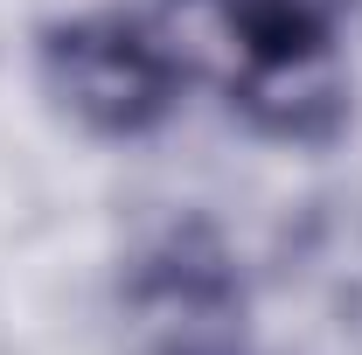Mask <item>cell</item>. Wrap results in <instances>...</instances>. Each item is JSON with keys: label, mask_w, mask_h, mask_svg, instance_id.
<instances>
[{"label": "cell", "mask_w": 362, "mask_h": 355, "mask_svg": "<svg viewBox=\"0 0 362 355\" xmlns=\"http://www.w3.org/2000/svg\"><path fill=\"white\" fill-rule=\"evenodd\" d=\"M195 77L265 146L327 153L356 126V0H160Z\"/></svg>", "instance_id": "obj_1"}, {"label": "cell", "mask_w": 362, "mask_h": 355, "mask_svg": "<svg viewBox=\"0 0 362 355\" xmlns=\"http://www.w3.org/2000/svg\"><path fill=\"white\" fill-rule=\"evenodd\" d=\"M35 84L84 139L139 146L181 119L195 70L160 7L98 0L35 28Z\"/></svg>", "instance_id": "obj_2"}, {"label": "cell", "mask_w": 362, "mask_h": 355, "mask_svg": "<svg viewBox=\"0 0 362 355\" xmlns=\"http://www.w3.org/2000/svg\"><path fill=\"white\" fill-rule=\"evenodd\" d=\"M119 293L153 327H216V320H244L251 279H244V258L223 237V223L188 209L133 244Z\"/></svg>", "instance_id": "obj_3"}, {"label": "cell", "mask_w": 362, "mask_h": 355, "mask_svg": "<svg viewBox=\"0 0 362 355\" xmlns=\"http://www.w3.org/2000/svg\"><path fill=\"white\" fill-rule=\"evenodd\" d=\"M146 355H272L244 334V320H216V327H160V342Z\"/></svg>", "instance_id": "obj_4"}]
</instances>
